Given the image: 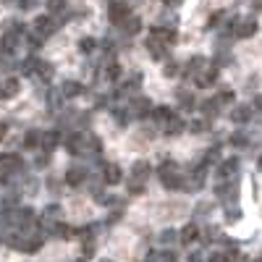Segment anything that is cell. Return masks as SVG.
<instances>
[{
	"mask_svg": "<svg viewBox=\"0 0 262 262\" xmlns=\"http://www.w3.org/2000/svg\"><path fill=\"white\" fill-rule=\"evenodd\" d=\"M158 176H160V181H163V186L165 189H170V191H176V189H184V179H181V170H179V165L173 163V160H165L160 168H158Z\"/></svg>",
	"mask_w": 262,
	"mask_h": 262,
	"instance_id": "obj_1",
	"label": "cell"
},
{
	"mask_svg": "<svg viewBox=\"0 0 262 262\" xmlns=\"http://www.w3.org/2000/svg\"><path fill=\"white\" fill-rule=\"evenodd\" d=\"M63 27V21H60V16H39L37 21H34V32L42 37V39H48V37H53L58 29Z\"/></svg>",
	"mask_w": 262,
	"mask_h": 262,
	"instance_id": "obj_2",
	"label": "cell"
},
{
	"mask_svg": "<svg viewBox=\"0 0 262 262\" xmlns=\"http://www.w3.org/2000/svg\"><path fill=\"white\" fill-rule=\"evenodd\" d=\"M215 196L221 200L223 205H233L236 202V196H238V186H236V181L233 179H226V181H221L215 186Z\"/></svg>",
	"mask_w": 262,
	"mask_h": 262,
	"instance_id": "obj_3",
	"label": "cell"
},
{
	"mask_svg": "<svg viewBox=\"0 0 262 262\" xmlns=\"http://www.w3.org/2000/svg\"><path fill=\"white\" fill-rule=\"evenodd\" d=\"M149 37H155V39H160L163 45H176V39H179V34H176V29L173 27H165V24H160V27H152L149 29Z\"/></svg>",
	"mask_w": 262,
	"mask_h": 262,
	"instance_id": "obj_4",
	"label": "cell"
},
{
	"mask_svg": "<svg viewBox=\"0 0 262 262\" xmlns=\"http://www.w3.org/2000/svg\"><path fill=\"white\" fill-rule=\"evenodd\" d=\"M257 29H259L257 18H254V16H249V18H238V24H236L233 34H236V37H242V39H249V37H254V34H257Z\"/></svg>",
	"mask_w": 262,
	"mask_h": 262,
	"instance_id": "obj_5",
	"label": "cell"
},
{
	"mask_svg": "<svg viewBox=\"0 0 262 262\" xmlns=\"http://www.w3.org/2000/svg\"><path fill=\"white\" fill-rule=\"evenodd\" d=\"M126 16H131V13H128V3H123V0H113V3L107 6V18H111L116 27H121V21Z\"/></svg>",
	"mask_w": 262,
	"mask_h": 262,
	"instance_id": "obj_6",
	"label": "cell"
},
{
	"mask_svg": "<svg viewBox=\"0 0 262 262\" xmlns=\"http://www.w3.org/2000/svg\"><path fill=\"white\" fill-rule=\"evenodd\" d=\"M24 168V160H21V155H16V152H3L0 155V170L6 173H16Z\"/></svg>",
	"mask_w": 262,
	"mask_h": 262,
	"instance_id": "obj_7",
	"label": "cell"
},
{
	"mask_svg": "<svg viewBox=\"0 0 262 262\" xmlns=\"http://www.w3.org/2000/svg\"><path fill=\"white\" fill-rule=\"evenodd\" d=\"M126 111L131 113V118H147L149 113H152V102L147 100V97H137L134 102H131Z\"/></svg>",
	"mask_w": 262,
	"mask_h": 262,
	"instance_id": "obj_8",
	"label": "cell"
},
{
	"mask_svg": "<svg viewBox=\"0 0 262 262\" xmlns=\"http://www.w3.org/2000/svg\"><path fill=\"white\" fill-rule=\"evenodd\" d=\"M58 144H60V134H58L55 128H48V131H42V134H39V149L53 152Z\"/></svg>",
	"mask_w": 262,
	"mask_h": 262,
	"instance_id": "obj_9",
	"label": "cell"
},
{
	"mask_svg": "<svg viewBox=\"0 0 262 262\" xmlns=\"http://www.w3.org/2000/svg\"><path fill=\"white\" fill-rule=\"evenodd\" d=\"M144 45H147V53H149L152 58H155V60H163V58L168 55V45H163V42H160V39H155V37H147Z\"/></svg>",
	"mask_w": 262,
	"mask_h": 262,
	"instance_id": "obj_10",
	"label": "cell"
},
{
	"mask_svg": "<svg viewBox=\"0 0 262 262\" xmlns=\"http://www.w3.org/2000/svg\"><path fill=\"white\" fill-rule=\"evenodd\" d=\"M63 179H66V184H69V186H74V189H76V186H81V184L86 181V170H84V168H79V165H74V168L66 170V176H63Z\"/></svg>",
	"mask_w": 262,
	"mask_h": 262,
	"instance_id": "obj_11",
	"label": "cell"
},
{
	"mask_svg": "<svg viewBox=\"0 0 262 262\" xmlns=\"http://www.w3.org/2000/svg\"><path fill=\"white\" fill-rule=\"evenodd\" d=\"M238 170V160L236 158H228L221 163V168H217V181H226V179H233Z\"/></svg>",
	"mask_w": 262,
	"mask_h": 262,
	"instance_id": "obj_12",
	"label": "cell"
},
{
	"mask_svg": "<svg viewBox=\"0 0 262 262\" xmlns=\"http://www.w3.org/2000/svg\"><path fill=\"white\" fill-rule=\"evenodd\" d=\"M102 181H105L107 186L121 184V181H123V170H121L118 165H105V168H102Z\"/></svg>",
	"mask_w": 262,
	"mask_h": 262,
	"instance_id": "obj_13",
	"label": "cell"
},
{
	"mask_svg": "<svg viewBox=\"0 0 262 262\" xmlns=\"http://www.w3.org/2000/svg\"><path fill=\"white\" fill-rule=\"evenodd\" d=\"M196 238H200V228H196L194 223H186V226L179 231V242H181L184 247H191Z\"/></svg>",
	"mask_w": 262,
	"mask_h": 262,
	"instance_id": "obj_14",
	"label": "cell"
},
{
	"mask_svg": "<svg viewBox=\"0 0 262 262\" xmlns=\"http://www.w3.org/2000/svg\"><path fill=\"white\" fill-rule=\"evenodd\" d=\"M121 29H123L128 37L139 34V32H142V18H137V16H126V18L121 21Z\"/></svg>",
	"mask_w": 262,
	"mask_h": 262,
	"instance_id": "obj_15",
	"label": "cell"
},
{
	"mask_svg": "<svg viewBox=\"0 0 262 262\" xmlns=\"http://www.w3.org/2000/svg\"><path fill=\"white\" fill-rule=\"evenodd\" d=\"M249 118H252V107L249 105H236L231 111V121L233 123H249Z\"/></svg>",
	"mask_w": 262,
	"mask_h": 262,
	"instance_id": "obj_16",
	"label": "cell"
},
{
	"mask_svg": "<svg viewBox=\"0 0 262 262\" xmlns=\"http://www.w3.org/2000/svg\"><path fill=\"white\" fill-rule=\"evenodd\" d=\"M149 173H152V165L147 160H139V163H134V168H131V179L144 181V179H149Z\"/></svg>",
	"mask_w": 262,
	"mask_h": 262,
	"instance_id": "obj_17",
	"label": "cell"
},
{
	"mask_svg": "<svg viewBox=\"0 0 262 262\" xmlns=\"http://www.w3.org/2000/svg\"><path fill=\"white\" fill-rule=\"evenodd\" d=\"M155 121H160V123H165V121H170V118H176V111L173 107H168V105H158V107H152V113H149Z\"/></svg>",
	"mask_w": 262,
	"mask_h": 262,
	"instance_id": "obj_18",
	"label": "cell"
},
{
	"mask_svg": "<svg viewBox=\"0 0 262 262\" xmlns=\"http://www.w3.org/2000/svg\"><path fill=\"white\" fill-rule=\"evenodd\" d=\"M207 66V58H202V55H194V58H189L186 60V69H184V74H191V76H196L202 69Z\"/></svg>",
	"mask_w": 262,
	"mask_h": 262,
	"instance_id": "obj_19",
	"label": "cell"
},
{
	"mask_svg": "<svg viewBox=\"0 0 262 262\" xmlns=\"http://www.w3.org/2000/svg\"><path fill=\"white\" fill-rule=\"evenodd\" d=\"M81 92H84V86L79 81H63L60 84V95L63 97H79Z\"/></svg>",
	"mask_w": 262,
	"mask_h": 262,
	"instance_id": "obj_20",
	"label": "cell"
},
{
	"mask_svg": "<svg viewBox=\"0 0 262 262\" xmlns=\"http://www.w3.org/2000/svg\"><path fill=\"white\" fill-rule=\"evenodd\" d=\"M184 128H186V126H184V123L179 121V116H176V118H170V121H165V123H163V131H165V134H168V137H176V134H181V131H184Z\"/></svg>",
	"mask_w": 262,
	"mask_h": 262,
	"instance_id": "obj_21",
	"label": "cell"
},
{
	"mask_svg": "<svg viewBox=\"0 0 262 262\" xmlns=\"http://www.w3.org/2000/svg\"><path fill=\"white\" fill-rule=\"evenodd\" d=\"M179 105L184 107V111H194V105H196V100H194V95L189 92V90H179Z\"/></svg>",
	"mask_w": 262,
	"mask_h": 262,
	"instance_id": "obj_22",
	"label": "cell"
},
{
	"mask_svg": "<svg viewBox=\"0 0 262 262\" xmlns=\"http://www.w3.org/2000/svg\"><path fill=\"white\" fill-rule=\"evenodd\" d=\"M37 66H39V60H37V58H27L24 63L18 66V71L24 74V76H34V74H37Z\"/></svg>",
	"mask_w": 262,
	"mask_h": 262,
	"instance_id": "obj_23",
	"label": "cell"
},
{
	"mask_svg": "<svg viewBox=\"0 0 262 262\" xmlns=\"http://www.w3.org/2000/svg\"><path fill=\"white\" fill-rule=\"evenodd\" d=\"M105 79H111V81H116V79H121V66L116 63V60H111V63H105Z\"/></svg>",
	"mask_w": 262,
	"mask_h": 262,
	"instance_id": "obj_24",
	"label": "cell"
},
{
	"mask_svg": "<svg viewBox=\"0 0 262 262\" xmlns=\"http://www.w3.org/2000/svg\"><path fill=\"white\" fill-rule=\"evenodd\" d=\"M53 74H55V69H53V66H50V63H42V60H39V66H37V74H34V76L45 79V81H50V79H53Z\"/></svg>",
	"mask_w": 262,
	"mask_h": 262,
	"instance_id": "obj_25",
	"label": "cell"
},
{
	"mask_svg": "<svg viewBox=\"0 0 262 262\" xmlns=\"http://www.w3.org/2000/svg\"><path fill=\"white\" fill-rule=\"evenodd\" d=\"M160 244H173V242H179V231H173V228H165V231H160Z\"/></svg>",
	"mask_w": 262,
	"mask_h": 262,
	"instance_id": "obj_26",
	"label": "cell"
},
{
	"mask_svg": "<svg viewBox=\"0 0 262 262\" xmlns=\"http://www.w3.org/2000/svg\"><path fill=\"white\" fill-rule=\"evenodd\" d=\"M13 95H18V79H6V84H3V100L13 97Z\"/></svg>",
	"mask_w": 262,
	"mask_h": 262,
	"instance_id": "obj_27",
	"label": "cell"
},
{
	"mask_svg": "<svg viewBox=\"0 0 262 262\" xmlns=\"http://www.w3.org/2000/svg\"><path fill=\"white\" fill-rule=\"evenodd\" d=\"M79 50L90 55V53H95V50H97V42H95L92 37H81V39H79Z\"/></svg>",
	"mask_w": 262,
	"mask_h": 262,
	"instance_id": "obj_28",
	"label": "cell"
},
{
	"mask_svg": "<svg viewBox=\"0 0 262 262\" xmlns=\"http://www.w3.org/2000/svg\"><path fill=\"white\" fill-rule=\"evenodd\" d=\"M24 147L27 149H34V147H39V131H27V137H24Z\"/></svg>",
	"mask_w": 262,
	"mask_h": 262,
	"instance_id": "obj_29",
	"label": "cell"
},
{
	"mask_svg": "<svg viewBox=\"0 0 262 262\" xmlns=\"http://www.w3.org/2000/svg\"><path fill=\"white\" fill-rule=\"evenodd\" d=\"M63 100H66V97L60 95V90H50V92H48V102H50V107H55V111L63 105Z\"/></svg>",
	"mask_w": 262,
	"mask_h": 262,
	"instance_id": "obj_30",
	"label": "cell"
},
{
	"mask_svg": "<svg viewBox=\"0 0 262 262\" xmlns=\"http://www.w3.org/2000/svg\"><path fill=\"white\" fill-rule=\"evenodd\" d=\"M48 11H50L53 16L66 13V0H48Z\"/></svg>",
	"mask_w": 262,
	"mask_h": 262,
	"instance_id": "obj_31",
	"label": "cell"
},
{
	"mask_svg": "<svg viewBox=\"0 0 262 262\" xmlns=\"http://www.w3.org/2000/svg\"><path fill=\"white\" fill-rule=\"evenodd\" d=\"M238 217H242V210H238L236 205H226V221L228 223H236Z\"/></svg>",
	"mask_w": 262,
	"mask_h": 262,
	"instance_id": "obj_32",
	"label": "cell"
},
{
	"mask_svg": "<svg viewBox=\"0 0 262 262\" xmlns=\"http://www.w3.org/2000/svg\"><path fill=\"white\" fill-rule=\"evenodd\" d=\"M163 74H165V76H179V74H181L179 63H176V60H165V66H163Z\"/></svg>",
	"mask_w": 262,
	"mask_h": 262,
	"instance_id": "obj_33",
	"label": "cell"
},
{
	"mask_svg": "<svg viewBox=\"0 0 262 262\" xmlns=\"http://www.w3.org/2000/svg\"><path fill=\"white\" fill-rule=\"evenodd\" d=\"M217 105H221L217 100H205L202 102V113L205 116H217Z\"/></svg>",
	"mask_w": 262,
	"mask_h": 262,
	"instance_id": "obj_34",
	"label": "cell"
},
{
	"mask_svg": "<svg viewBox=\"0 0 262 262\" xmlns=\"http://www.w3.org/2000/svg\"><path fill=\"white\" fill-rule=\"evenodd\" d=\"M205 238H207V242H223V233H221V228L207 226V228H205Z\"/></svg>",
	"mask_w": 262,
	"mask_h": 262,
	"instance_id": "obj_35",
	"label": "cell"
},
{
	"mask_svg": "<svg viewBox=\"0 0 262 262\" xmlns=\"http://www.w3.org/2000/svg\"><path fill=\"white\" fill-rule=\"evenodd\" d=\"M60 212H63V210H60L58 205H48L45 212H42V217H53V221H60Z\"/></svg>",
	"mask_w": 262,
	"mask_h": 262,
	"instance_id": "obj_36",
	"label": "cell"
},
{
	"mask_svg": "<svg viewBox=\"0 0 262 262\" xmlns=\"http://www.w3.org/2000/svg\"><path fill=\"white\" fill-rule=\"evenodd\" d=\"M221 105H233V90H221V95L215 97Z\"/></svg>",
	"mask_w": 262,
	"mask_h": 262,
	"instance_id": "obj_37",
	"label": "cell"
},
{
	"mask_svg": "<svg viewBox=\"0 0 262 262\" xmlns=\"http://www.w3.org/2000/svg\"><path fill=\"white\" fill-rule=\"evenodd\" d=\"M113 116H116V121H118L121 126H126V123L131 121V113H128V111H121V107H113Z\"/></svg>",
	"mask_w": 262,
	"mask_h": 262,
	"instance_id": "obj_38",
	"label": "cell"
},
{
	"mask_svg": "<svg viewBox=\"0 0 262 262\" xmlns=\"http://www.w3.org/2000/svg\"><path fill=\"white\" fill-rule=\"evenodd\" d=\"M221 160V152H217V147H212V149H207V155H205V165H212V163H217Z\"/></svg>",
	"mask_w": 262,
	"mask_h": 262,
	"instance_id": "obj_39",
	"label": "cell"
},
{
	"mask_svg": "<svg viewBox=\"0 0 262 262\" xmlns=\"http://www.w3.org/2000/svg\"><path fill=\"white\" fill-rule=\"evenodd\" d=\"M27 48H29V50H39V48H42V37H39V34L27 37Z\"/></svg>",
	"mask_w": 262,
	"mask_h": 262,
	"instance_id": "obj_40",
	"label": "cell"
},
{
	"mask_svg": "<svg viewBox=\"0 0 262 262\" xmlns=\"http://www.w3.org/2000/svg\"><path fill=\"white\" fill-rule=\"evenodd\" d=\"M223 16H226L223 11H215V13L210 16V21H207V27H210V29H212V27H221V21H223Z\"/></svg>",
	"mask_w": 262,
	"mask_h": 262,
	"instance_id": "obj_41",
	"label": "cell"
},
{
	"mask_svg": "<svg viewBox=\"0 0 262 262\" xmlns=\"http://www.w3.org/2000/svg\"><path fill=\"white\" fill-rule=\"evenodd\" d=\"M128 191H131V194H142V191H144V181L131 179V181H128Z\"/></svg>",
	"mask_w": 262,
	"mask_h": 262,
	"instance_id": "obj_42",
	"label": "cell"
},
{
	"mask_svg": "<svg viewBox=\"0 0 262 262\" xmlns=\"http://www.w3.org/2000/svg\"><path fill=\"white\" fill-rule=\"evenodd\" d=\"M144 262H168V259H165V252H149Z\"/></svg>",
	"mask_w": 262,
	"mask_h": 262,
	"instance_id": "obj_43",
	"label": "cell"
},
{
	"mask_svg": "<svg viewBox=\"0 0 262 262\" xmlns=\"http://www.w3.org/2000/svg\"><path fill=\"white\" fill-rule=\"evenodd\" d=\"M37 3H39V0H16V6L21 11H32V8H37Z\"/></svg>",
	"mask_w": 262,
	"mask_h": 262,
	"instance_id": "obj_44",
	"label": "cell"
},
{
	"mask_svg": "<svg viewBox=\"0 0 262 262\" xmlns=\"http://www.w3.org/2000/svg\"><path fill=\"white\" fill-rule=\"evenodd\" d=\"M231 144H233V147H247L249 139H247L244 134H233V137H231Z\"/></svg>",
	"mask_w": 262,
	"mask_h": 262,
	"instance_id": "obj_45",
	"label": "cell"
},
{
	"mask_svg": "<svg viewBox=\"0 0 262 262\" xmlns=\"http://www.w3.org/2000/svg\"><path fill=\"white\" fill-rule=\"evenodd\" d=\"M207 262H231V259L226 257V252H212L207 254Z\"/></svg>",
	"mask_w": 262,
	"mask_h": 262,
	"instance_id": "obj_46",
	"label": "cell"
},
{
	"mask_svg": "<svg viewBox=\"0 0 262 262\" xmlns=\"http://www.w3.org/2000/svg\"><path fill=\"white\" fill-rule=\"evenodd\" d=\"M186 128L191 131V134H202V131H205V123H202V121H191Z\"/></svg>",
	"mask_w": 262,
	"mask_h": 262,
	"instance_id": "obj_47",
	"label": "cell"
},
{
	"mask_svg": "<svg viewBox=\"0 0 262 262\" xmlns=\"http://www.w3.org/2000/svg\"><path fill=\"white\" fill-rule=\"evenodd\" d=\"M95 107H97V111H107V107H111V97H97V102H95Z\"/></svg>",
	"mask_w": 262,
	"mask_h": 262,
	"instance_id": "obj_48",
	"label": "cell"
},
{
	"mask_svg": "<svg viewBox=\"0 0 262 262\" xmlns=\"http://www.w3.org/2000/svg\"><path fill=\"white\" fill-rule=\"evenodd\" d=\"M48 163H50V152H45V155H39V158L34 160V165H37V168H45Z\"/></svg>",
	"mask_w": 262,
	"mask_h": 262,
	"instance_id": "obj_49",
	"label": "cell"
},
{
	"mask_svg": "<svg viewBox=\"0 0 262 262\" xmlns=\"http://www.w3.org/2000/svg\"><path fill=\"white\" fill-rule=\"evenodd\" d=\"M8 137V123H0V142Z\"/></svg>",
	"mask_w": 262,
	"mask_h": 262,
	"instance_id": "obj_50",
	"label": "cell"
},
{
	"mask_svg": "<svg viewBox=\"0 0 262 262\" xmlns=\"http://www.w3.org/2000/svg\"><path fill=\"white\" fill-rule=\"evenodd\" d=\"M163 3H165V6H173V8H179L184 0H163Z\"/></svg>",
	"mask_w": 262,
	"mask_h": 262,
	"instance_id": "obj_51",
	"label": "cell"
},
{
	"mask_svg": "<svg viewBox=\"0 0 262 262\" xmlns=\"http://www.w3.org/2000/svg\"><path fill=\"white\" fill-rule=\"evenodd\" d=\"M254 105H257V111H262V95H259V97L254 100Z\"/></svg>",
	"mask_w": 262,
	"mask_h": 262,
	"instance_id": "obj_52",
	"label": "cell"
},
{
	"mask_svg": "<svg viewBox=\"0 0 262 262\" xmlns=\"http://www.w3.org/2000/svg\"><path fill=\"white\" fill-rule=\"evenodd\" d=\"M257 165H259V170H262V158H259V163H257Z\"/></svg>",
	"mask_w": 262,
	"mask_h": 262,
	"instance_id": "obj_53",
	"label": "cell"
},
{
	"mask_svg": "<svg viewBox=\"0 0 262 262\" xmlns=\"http://www.w3.org/2000/svg\"><path fill=\"white\" fill-rule=\"evenodd\" d=\"M102 262H113V259H102Z\"/></svg>",
	"mask_w": 262,
	"mask_h": 262,
	"instance_id": "obj_54",
	"label": "cell"
},
{
	"mask_svg": "<svg viewBox=\"0 0 262 262\" xmlns=\"http://www.w3.org/2000/svg\"><path fill=\"white\" fill-rule=\"evenodd\" d=\"M254 262H262V259H254Z\"/></svg>",
	"mask_w": 262,
	"mask_h": 262,
	"instance_id": "obj_55",
	"label": "cell"
}]
</instances>
